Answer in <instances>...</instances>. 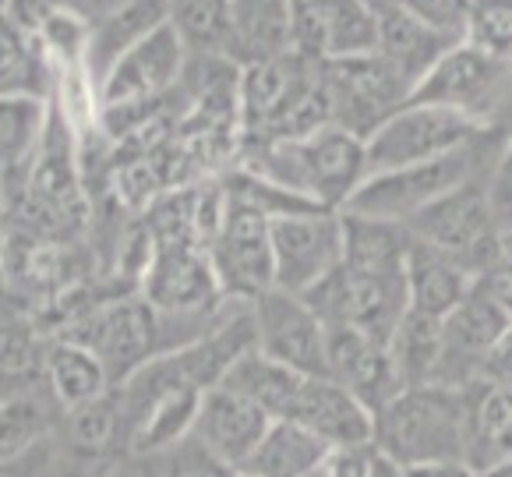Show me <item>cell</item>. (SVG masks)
<instances>
[{
  "mask_svg": "<svg viewBox=\"0 0 512 477\" xmlns=\"http://www.w3.org/2000/svg\"><path fill=\"white\" fill-rule=\"evenodd\" d=\"M237 167L294 191L322 209H343L368 177L364 138L350 131L318 128L315 135L283 138V142H251L237 152Z\"/></svg>",
  "mask_w": 512,
  "mask_h": 477,
  "instance_id": "cell-1",
  "label": "cell"
},
{
  "mask_svg": "<svg viewBox=\"0 0 512 477\" xmlns=\"http://www.w3.org/2000/svg\"><path fill=\"white\" fill-rule=\"evenodd\" d=\"M371 446L400 470L467 463V396L438 382L407 386L375 414Z\"/></svg>",
  "mask_w": 512,
  "mask_h": 477,
  "instance_id": "cell-2",
  "label": "cell"
},
{
  "mask_svg": "<svg viewBox=\"0 0 512 477\" xmlns=\"http://www.w3.org/2000/svg\"><path fill=\"white\" fill-rule=\"evenodd\" d=\"M505 145H509V138L488 128V131H481L474 142L445 152V156H438V159H428V163L364 177V184L350 195L343 212L407 223L410 216L428 209L431 202L445 198L449 191L463 188V184H470V181H481V177H491L495 163L502 159Z\"/></svg>",
  "mask_w": 512,
  "mask_h": 477,
  "instance_id": "cell-3",
  "label": "cell"
},
{
  "mask_svg": "<svg viewBox=\"0 0 512 477\" xmlns=\"http://www.w3.org/2000/svg\"><path fill=\"white\" fill-rule=\"evenodd\" d=\"M61 340H71L96 354L110 386H124L152 357L177 347L166 318L135 290L106 297L103 304L78 315L61 329Z\"/></svg>",
  "mask_w": 512,
  "mask_h": 477,
  "instance_id": "cell-4",
  "label": "cell"
},
{
  "mask_svg": "<svg viewBox=\"0 0 512 477\" xmlns=\"http://www.w3.org/2000/svg\"><path fill=\"white\" fill-rule=\"evenodd\" d=\"M325 326H350L389 343L407 315V265L403 269H368L339 262L318 287L304 294Z\"/></svg>",
  "mask_w": 512,
  "mask_h": 477,
  "instance_id": "cell-5",
  "label": "cell"
},
{
  "mask_svg": "<svg viewBox=\"0 0 512 477\" xmlns=\"http://www.w3.org/2000/svg\"><path fill=\"white\" fill-rule=\"evenodd\" d=\"M407 234L460 262L470 276H484L502 258V230L491 209L488 177L470 181L410 216Z\"/></svg>",
  "mask_w": 512,
  "mask_h": 477,
  "instance_id": "cell-6",
  "label": "cell"
},
{
  "mask_svg": "<svg viewBox=\"0 0 512 477\" xmlns=\"http://www.w3.org/2000/svg\"><path fill=\"white\" fill-rule=\"evenodd\" d=\"M512 82V61H502L495 53L474 43H456L435 61V68L417 82L414 103L445 106L452 114L491 128L502 110V99Z\"/></svg>",
  "mask_w": 512,
  "mask_h": 477,
  "instance_id": "cell-7",
  "label": "cell"
},
{
  "mask_svg": "<svg viewBox=\"0 0 512 477\" xmlns=\"http://www.w3.org/2000/svg\"><path fill=\"white\" fill-rule=\"evenodd\" d=\"M481 124L467 121V117L452 114L445 106L414 103L400 106L385 124H378L368 138H364V163H368V177L389 174V170H407L417 163H428L445 152L460 149V145L474 142Z\"/></svg>",
  "mask_w": 512,
  "mask_h": 477,
  "instance_id": "cell-8",
  "label": "cell"
},
{
  "mask_svg": "<svg viewBox=\"0 0 512 477\" xmlns=\"http://www.w3.org/2000/svg\"><path fill=\"white\" fill-rule=\"evenodd\" d=\"M322 75L325 89H329L332 124L357 138H368L378 124L389 121L414 96V85L378 50L322 64Z\"/></svg>",
  "mask_w": 512,
  "mask_h": 477,
  "instance_id": "cell-9",
  "label": "cell"
},
{
  "mask_svg": "<svg viewBox=\"0 0 512 477\" xmlns=\"http://www.w3.org/2000/svg\"><path fill=\"white\" fill-rule=\"evenodd\" d=\"M188 46L174 32V25L163 22L145 39H138L121 61L106 71L96 85V99L103 114H131L145 106L163 103L181 85L188 68Z\"/></svg>",
  "mask_w": 512,
  "mask_h": 477,
  "instance_id": "cell-10",
  "label": "cell"
},
{
  "mask_svg": "<svg viewBox=\"0 0 512 477\" xmlns=\"http://www.w3.org/2000/svg\"><path fill=\"white\" fill-rule=\"evenodd\" d=\"M209 262L216 283L226 301L251 304L255 297L269 294L276 287L272 276V237L269 216L255 205L226 195V212L216 237L209 241Z\"/></svg>",
  "mask_w": 512,
  "mask_h": 477,
  "instance_id": "cell-11",
  "label": "cell"
},
{
  "mask_svg": "<svg viewBox=\"0 0 512 477\" xmlns=\"http://www.w3.org/2000/svg\"><path fill=\"white\" fill-rule=\"evenodd\" d=\"M276 290L304 297L343 262V216L336 209H308L269 220Z\"/></svg>",
  "mask_w": 512,
  "mask_h": 477,
  "instance_id": "cell-12",
  "label": "cell"
},
{
  "mask_svg": "<svg viewBox=\"0 0 512 477\" xmlns=\"http://www.w3.org/2000/svg\"><path fill=\"white\" fill-rule=\"evenodd\" d=\"M290 50L315 64L375 53V0H290Z\"/></svg>",
  "mask_w": 512,
  "mask_h": 477,
  "instance_id": "cell-13",
  "label": "cell"
},
{
  "mask_svg": "<svg viewBox=\"0 0 512 477\" xmlns=\"http://www.w3.org/2000/svg\"><path fill=\"white\" fill-rule=\"evenodd\" d=\"M512 333V315L495 297V290L484 280H474L470 294L460 301L442 322V350H438L435 379L438 386L467 389L477 382L488 354Z\"/></svg>",
  "mask_w": 512,
  "mask_h": 477,
  "instance_id": "cell-14",
  "label": "cell"
},
{
  "mask_svg": "<svg viewBox=\"0 0 512 477\" xmlns=\"http://www.w3.org/2000/svg\"><path fill=\"white\" fill-rule=\"evenodd\" d=\"M138 294L159 311V315L198 318L223 308V290L212 273L209 251L202 244H166L152 248L145 265Z\"/></svg>",
  "mask_w": 512,
  "mask_h": 477,
  "instance_id": "cell-15",
  "label": "cell"
},
{
  "mask_svg": "<svg viewBox=\"0 0 512 477\" xmlns=\"http://www.w3.org/2000/svg\"><path fill=\"white\" fill-rule=\"evenodd\" d=\"M255 347L272 361L287 364L301 375H329L325 364V322L304 297L272 287L251 301Z\"/></svg>",
  "mask_w": 512,
  "mask_h": 477,
  "instance_id": "cell-16",
  "label": "cell"
},
{
  "mask_svg": "<svg viewBox=\"0 0 512 477\" xmlns=\"http://www.w3.org/2000/svg\"><path fill=\"white\" fill-rule=\"evenodd\" d=\"M325 364L329 379L357 396L371 414L385 407L396 393H403L400 368L392 361L389 343L350 326H325Z\"/></svg>",
  "mask_w": 512,
  "mask_h": 477,
  "instance_id": "cell-17",
  "label": "cell"
},
{
  "mask_svg": "<svg viewBox=\"0 0 512 477\" xmlns=\"http://www.w3.org/2000/svg\"><path fill=\"white\" fill-rule=\"evenodd\" d=\"M272 417L241 393L226 386H212L202 393L195 424H191V439L212 453L219 463L241 470L258 449V442L269 432Z\"/></svg>",
  "mask_w": 512,
  "mask_h": 477,
  "instance_id": "cell-18",
  "label": "cell"
},
{
  "mask_svg": "<svg viewBox=\"0 0 512 477\" xmlns=\"http://www.w3.org/2000/svg\"><path fill=\"white\" fill-rule=\"evenodd\" d=\"M283 421L301 424L304 432L322 439L329 449H354L375 442V414L329 375H308Z\"/></svg>",
  "mask_w": 512,
  "mask_h": 477,
  "instance_id": "cell-19",
  "label": "cell"
},
{
  "mask_svg": "<svg viewBox=\"0 0 512 477\" xmlns=\"http://www.w3.org/2000/svg\"><path fill=\"white\" fill-rule=\"evenodd\" d=\"M375 8H378V53H382L389 64H396L414 89H417V82L435 68V61L445 50L463 43V39L435 29V25H428L424 18H417L414 11L400 8V4H392V0H382Z\"/></svg>",
  "mask_w": 512,
  "mask_h": 477,
  "instance_id": "cell-20",
  "label": "cell"
},
{
  "mask_svg": "<svg viewBox=\"0 0 512 477\" xmlns=\"http://www.w3.org/2000/svg\"><path fill=\"white\" fill-rule=\"evenodd\" d=\"M474 287V276L449 255L410 237L407 251V311L445 322Z\"/></svg>",
  "mask_w": 512,
  "mask_h": 477,
  "instance_id": "cell-21",
  "label": "cell"
},
{
  "mask_svg": "<svg viewBox=\"0 0 512 477\" xmlns=\"http://www.w3.org/2000/svg\"><path fill=\"white\" fill-rule=\"evenodd\" d=\"M166 22V0H124L110 15L89 22V43H85V71L89 82L99 85L106 71L121 61L124 53L145 39L152 29Z\"/></svg>",
  "mask_w": 512,
  "mask_h": 477,
  "instance_id": "cell-22",
  "label": "cell"
},
{
  "mask_svg": "<svg viewBox=\"0 0 512 477\" xmlns=\"http://www.w3.org/2000/svg\"><path fill=\"white\" fill-rule=\"evenodd\" d=\"M467 396V467L491 470L512 456V389L470 382Z\"/></svg>",
  "mask_w": 512,
  "mask_h": 477,
  "instance_id": "cell-23",
  "label": "cell"
},
{
  "mask_svg": "<svg viewBox=\"0 0 512 477\" xmlns=\"http://www.w3.org/2000/svg\"><path fill=\"white\" fill-rule=\"evenodd\" d=\"M290 50V0H230V61L237 68Z\"/></svg>",
  "mask_w": 512,
  "mask_h": 477,
  "instance_id": "cell-24",
  "label": "cell"
},
{
  "mask_svg": "<svg viewBox=\"0 0 512 477\" xmlns=\"http://www.w3.org/2000/svg\"><path fill=\"white\" fill-rule=\"evenodd\" d=\"M332 449L294 421H272L237 477H315Z\"/></svg>",
  "mask_w": 512,
  "mask_h": 477,
  "instance_id": "cell-25",
  "label": "cell"
},
{
  "mask_svg": "<svg viewBox=\"0 0 512 477\" xmlns=\"http://www.w3.org/2000/svg\"><path fill=\"white\" fill-rule=\"evenodd\" d=\"M304 379H308V375L287 368V364L272 361V357H265L258 347H251L248 354H241L234 364H230V371L223 375L219 386L241 393L244 400L262 407L272 421H283V417L290 414V407H294Z\"/></svg>",
  "mask_w": 512,
  "mask_h": 477,
  "instance_id": "cell-26",
  "label": "cell"
},
{
  "mask_svg": "<svg viewBox=\"0 0 512 477\" xmlns=\"http://www.w3.org/2000/svg\"><path fill=\"white\" fill-rule=\"evenodd\" d=\"M43 382L61 414H71V410L85 407V403L99 400V396L113 389L96 354H89V350L71 340H61V336H53L46 343Z\"/></svg>",
  "mask_w": 512,
  "mask_h": 477,
  "instance_id": "cell-27",
  "label": "cell"
},
{
  "mask_svg": "<svg viewBox=\"0 0 512 477\" xmlns=\"http://www.w3.org/2000/svg\"><path fill=\"white\" fill-rule=\"evenodd\" d=\"M53 82V64L39 39L8 15H0V96H36Z\"/></svg>",
  "mask_w": 512,
  "mask_h": 477,
  "instance_id": "cell-28",
  "label": "cell"
},
{
  "mask_svg": "<svg viewBox=\"0 0 512 477\" xmlns=\"http://www.w3.org/2000/svg\"><path fill=\"white\" fill-rule=\"evenodd\" d=\"M50 400H53L50 389L43 396L36 386L0 396V463H15L50 442L53 432Z\"/></svg>",
  "mask_w": 512,
  "mask_h": 477,
  "instance_id": "cell-29",
  "label": "cell"
},
{
  "mask_svg": "<svg viewBox=\"0 0 512 477\" xmlns=\"http://www.w3.org/2000/svg\"><path fill=\"white\" fill-rule=\"evenodd\" d=\"M64 417H68L71 453L103 460L117 446L128 449V410H124V396L117 386Z\"/></svg>",
  "mask_w": 512,
  "mask_h": 477,
  "instance_id": "cell-30",
  "label": "cell"
},
{
  "mask_svg": "<svg viewBox=\"0 0 512 477\" xmlns=\"http://www.w3.org/2000/svg\"><path fill=\"white\" fill-rule=\"evenodd\" d=\"M166 22L191 57H230V0H166Z\"/></svg>",
  "mask_w": 512,
  "mask_h": 477,
  "instance_id": "cell-31",
  "label": "cell"
},
{
  "mask_svg": "<svg viewBox=\"0 0 512 477\" xmlns=\"http://www.w3.org/2000/svg\"><path fill=\"white\" fill-rule=\"evenodd\" d=\"M46 343L22 315H0V396L43 382Z\"/></svg>",
  "mask_w": 512,
  "mask_h": 477,
  "instance_id": "cell-32",
  "label": "cell"
},
{
  "mask_svg": "<svg viewBox=\"0 0 512 477\" xmlns=\"http://www.w3.org/2000/svg\"><path fill=\"white\" fill-rule=\"evenodd\" d=\"M463 39L512 61V0H470Z\"/></svg>",
  "mask_w": 512,
  "mask_h": 477,
  "instance_id": "cell-33",
  "label": "cell"
},
{
  "mask_svg": "<svg viewBox=\"0 0 512 477\" xmlns=\"http://www.w3.org/2000/svg\"><path fill=\"white\" fill-rule=\"evenodd\" d=\"M152 463V474L156 477H237L234 467L219 463L212 453H205L195 439L177 442L174 449H166L159 456H145Z\"/></svg>",
  "mask_w": 512,
  "mask_h": 477,
  "instance_id": "cell-34",
  "label": "cell"
},
{
  "mask_svg": "<svg viewBox=\"0 0 512 477\" xmlns=\"http://www.w3.org/2000/svg\"><path fill=\"white\" fill-rule=\"evenodd\" d=\"M378 453L375 446H354V449H332L325 456L318 477H375Z\"/></svg>",
  "mask_w": 512,
  "mask_h": 477,
  "instance_id": "cell-35",
  "label": "cell"
},
{
  "mask_svg": "<svg viewBox=\"0 0 512 477\" xmlns=\"http://www.w3.org/2000/svg\"><path fill=\"white\" fill-rule=\"evenodd\" d=\"M488 195H491V209H495L498 230L512 227V142L505 145L502 159L495 163L488 177Z\"/></svg>",
  "mask_w": 512,
  "mask_h": 477,
  "instance_id": "cell-36",
  "label": "cell"
},
{
  "mask_svg": "<svg viewBox=\"0 0 512 477\" xmlns=\"http://www.w3.org/2000/svg\"><path fill=\"white\" fill-rule=\"evenodd\" d=\"M46 456H50V449L39 446L36 453L22 456V460H15V463H0V477H39V470L46 467Z\"/></svg>",
  "mask_w": 512,
  "mask_h": 477,
  "instance_id": "cell-37",
  "label": "cell"
},
{
  "mask_svg": "<svg viewBox=\"0 0 512 477\" xmlns=\"http://www.w3.org/2000/svg\"><path fill=\"white\" fill-rule=\"evenodd\" d=\"M403 477H481V474L470 470L467 463H431V467L403 470Z\"/></svg>",
  "mask_w": 512,
  "mask_h": 477,
  "instance_id": "cell-38",
  "label": "cell"
},
{
  "mask_svg": "<svg viewBox=\"0 0 512 477\" xmlns=\"http://www.w3.org/2000/svg\"><path fill=\"white\" fill-rule=\"evenodd\" d=\"M99 477H156V474H152V463L145 456H131V460L110 463Z\"/></svg>",
  "mask_w": 512,
  "mask_h": 477,
  "instance_id": "cell-39",
  "label": "cell"
},
{
  "mask_svg": "<svg viewBox=\"0 0 512 477\" xmlns=\"http://www.w3.org/2000/svg\"><path fill=\"white\" fill-rule=\"evenodd\" d=\"M491 131H498V135H505L512 142V82H509V92H505L502 110H498V117H495V124H491Z\"/></svg>",
  "mask_w": 512,
  "mask_h": 477,
  "instance_id": "cell-40",
  "label": "cell"
},
{
  "mask_svg": "<svg viewBox=\"0 0 512 477\" xmlns=\"http://www.w3.org/2000/svg\"><path fill=\"white\" fill-rule=\"evenodd\" d=\"M4 244H8V212H4V188H0V283H4Z\"/></svg>",
  "mask_w": 512,
  "mask_h": 477,
  "instance_id": "cell-41",
  "label": "cell"
},
{
  "mask_svg": "<svg viewBox=\"0 0 512 477\" xmlns=\"http://www.w3.org/2000/svg\"><path fill=\"white\" fill-rule=\"evenodd\" d=\"M481 477H512V456L502 463H495L491 470H481Z\"/></svg>",
  "mask_w": 512,
  "mask_h": 477,
  "instance_id": "cell-42",
  "label": "cell"
},
{
  "mask_svg": "<svg viewBox=\"0 0 512 477\" xmlns=\"http://www.w3.org/2000/svg\"><path fill=\"white\" fill-rule=\"evenodd\" d=\"M11 4H15V0H0V15H8V11H11Z\"/></svg>",
  "mask_w": 512,
  "mask_h": 477,
  "instance_id": "cell-43",
  "label": "cell"
},
{
  "mask_svg": "<svg viewBox=\"0 0 512 477\" xmlns=\"http://www.w3.org/2000/svg\"><path fill=\"white\" fill-rule=\"evenodd\" d=\"M61 4H68V8H75V0H61Z\"/></svg>",
  "mask_w": 512,
  "mask_h": 477,
  "instance_id": "cell-44",
  "label": "cell"
},
{
  "mask_svg": "<svg viewBox=\"0 0 512 477\" xmlns=\"http://www.w3.org/2000/svg\"><path fill=\"white\" fill-rule=\"evenodd\" d=\"M315 477H318V474H315Z\"/></svg>",
  "mask_w": 512,
  "mask_h": 477,
  "instance_id": "cell-45",
  "label": "cell"
}]
</instances>
